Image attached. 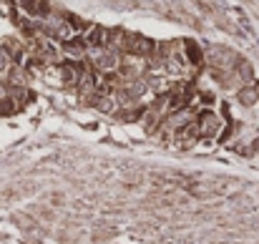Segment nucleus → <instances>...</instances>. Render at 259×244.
I'll use <instances>...</instances> for the list:
<instances>
[{
  "label": "nucleus",
  "instance_id": "3",
  "mask_svg": "<svg viewBox=\"0 0 259 244\" xmlns=\"http://www.w3.org/2000/svg\"><path fill=\"white\" fill-rule=\"evenodd\" d=\"M18 5H20L28 15H38V18H43V15L51 13V8H48L46 0H18Z\"/></svg>",
  "mask_w": 259,
  "mask_h": 244
},
{
  "label": "nucleus",
  "instance_id": "6",
  "mask_svg": "<svg viewBox=\"0 0 259 244\" xmlns=\"http://www.w3.org/2000/svg\"><path fill=\"white\" fill-rule=\"evenodd\" d=\"M239 98H242L244 103H252L254 98H259V86H252V88H244V91H239Z\"/></svg>",
  "mask_w": 259,
  "mask_h": 244
},
{
  "label": "nucleus",
  "instance_id": "4",
  "mask_svg": "<svg viewBox=\"0 0 259 244\" xmlns=\"http://www.w3.org/2000/svg\"><path fill=\"white\" fill-rule=\"evenodd\" d=\"M184 61L191 63V66H199V63L204 61V53H201V48H199L194 40H186V43H184Z\"/></svg>",
  "mask_w": 259,
  "mask_h": 244
},
{
  "label": "nucleus",
  "instance_id": "5",
  "mask_svg": "<svg viewBox=\"0 0 259 244\" xmlns=\"http://www.w3.org/2000/svg\"><path fill=\"white\" fill-rule=\"evenodd\" d=\"M96 68H98V71H108V73L116 71V68H118L116 53H111V51H108V53H101V56L96 58Z\"/></svg>",
  "mask_w": 259,
  "mask_h": 244
},
{
  "label": "nucleus",
  "instance_id": "2",
  "mask_svg": "<svg viewBox=\"0 0 259 244\" xmlns=\"http://www.w3.org/2000/svg\"><path fill=\"white\" fill-rule=\"evenodd\" d=\"M196 121H199V129H201V139H214L222 129L217 113H211V111H201Z\"/></svg>",
  "mask_w": 259,
  "mask_h": 244
},
{
  "label": "nucleus",
  "instance_id": "1",
  "mask_svg": "<svg viewBox=\"0 0 259 244\" xmlns=\"http://www.w3.org/2000/svg\"><path fill=\"white\" fill-rule=\"evenodd\" d=\"M176 144L179 146H194L199 139H201V129H199V121H189V124H181L174 134Z\"/></svg>",
  "mask_w": 259,
  "mask_h": 244
}]
</instances>
